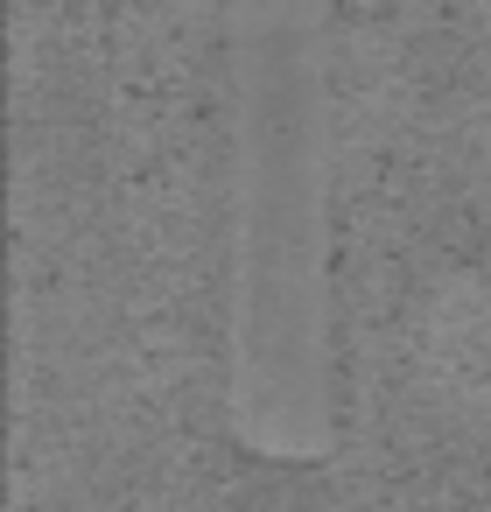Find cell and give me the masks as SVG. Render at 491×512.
I'll list each match as a JSON object with an SVG mask.
<instances>
[{
	"label": "cell",
	"instance_id": "1",
	"mask_svg": "<svg viewBox=\"0 0 491 512\" xmlns=\"http://www.w3.org/2000/svg\"><path fill=\"white\" fill-rule=\"evenodd\" d=\"M323 0H239V309L232 407L253 449L323 456L330 393Z\"/></svg>",
	"mask_w": 491,
	"mask_h": 512
}]
</instances>
